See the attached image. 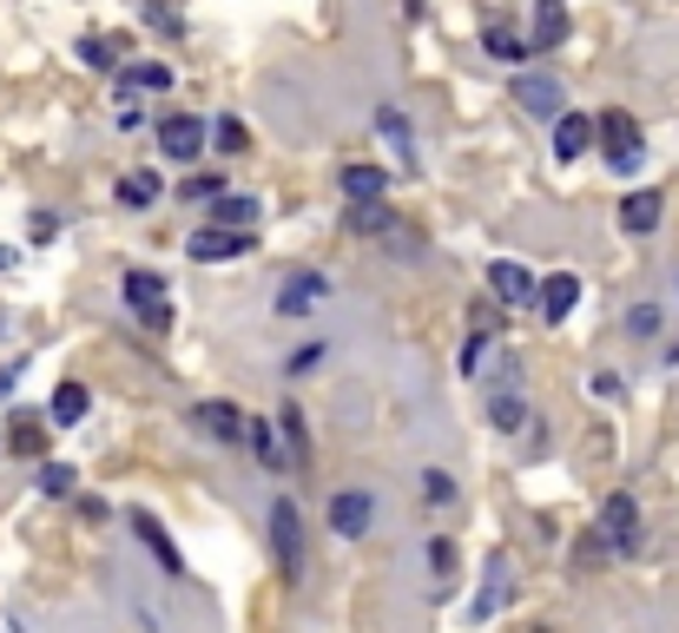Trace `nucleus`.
Wrapping results in <instances>:
<instances>
[{"instance_id": "473e14b6", "label": "nucleus", "mask_w": 679, "mask_h": 633, "mask_svg": "<svg viewBox=\"0 0 679 633\" xmlns=\"http://www.w3.org/2000/svg\"><path fill=\"white\" fill-rule=\"evenodd\" d=\"M627 330H634V337H654V330H660V304H634V310H627Z\"/></svg>"}, {"instance_id": "4be33fe9", "label": "nucleus", "mask_w": 679, "mask_h": 633, "mask_svg": "<svg viewBox=\"0 0 679 633\" xmlns=\"http://www.w3.org/2000/svg\"><path fill=\"white\" fill-rule=\"evenodd\" d=\"M343 192H350V198H383V192H390V172H376V165H343Z\"/></svg>"}, {"instance_id": "dca6fc26", "label": "nucleus", "mask_w": 679, "mask_h": 633, "mask_svg": "<svg viewBox=\"0 0 679 633\" xmlns=\"http://www.w3.org/2000/svg\"><path fill=\"white\" fill-rule=\"evenodd\" d=\"M317 297H324V277H317V271H304V277H291V284L277 291V317H304Z\"/></svg>"}, {"instance_id": "20e7f679", "label": "nucleus", "mask_w": 679, "mask_h": 633, "mask_svg": "<svg viewBox=\"0 0 679 633\" xmlns=\"http://www.w3.org/2000/svg\"><path fill=\"white\" fill-rule=\"evenodd\" d=\"M601 542H607L614 555H634V548H640V502H634V495H607V509H601Z\"/></svg>"}, {"instance_id": "5701e85b", "label": "nucleus", "mask_w": 679, "mask_h": 633, "mask_svg": "<svg viewBox=\"0 0 679 633\" xmlns=\"http://www.w3.org/2000/svg\"><path fill=\"white\" fill-rule=\"evenodd\" d=\"M73 53H79V59H86L92 73H112V66H119V40H106V33H86V40H79Z\"/></svg>"}, {"instance_id": "e433bc0d", "label": "nucleus", "mask_w": 679, "mask_h": 633, "mask_svg": "<svg viewBox=\"0 0 679 633\" xmlns=\"http://www.w3.org/2000/svg\"><path fill=\"white\" fill-rule=\"evenodd\" d=\"M7 264H13V258H7V251H0V271H7Z\"/></svg>"}, {"instance_id": "c9c22d12", "label": "nucleus", "mask_w": 679, "mask_h": 633, "mask_svg": "<svg viewBox=\"0 0 679 633\" xmlns=\"http://www.w3.org/2000/svg\"><path fill=\"white\" fill-rule=\"evenodd\" d=\"M310 363H324V343H310V350H297V357H291V363H284V370H291V376H304V370H310Z\"/></svg>"}, {"instance_id": "aec40b11", "label": "nucleus", "mask_w": 679, "mask_h": 633, "mask_svg": "<svg viewBox=\"0 0 679 633\" xmlns=\"http://www.w3.org/2000/svg\"><path fill=\"white\" fill-rule=\"evenodd\" d=\"M119 205H125V211L158 205V172H125V178H119Z\"/></svg>"}, {"instance_id": "7ed1b4c3", "label": "nucleus", "mask_w": 679, "mask_h": 633, "mask_svg": "<svg viewBox=\"0 0 679 633\" xmlns=\"http://www.w3.org/2000/svg\"><path fill=\"white\" fill-rule=\"evenodd\" d=\"M119 291H125V304L139 310V324H145V330H172V297H165V284H158L152 271H125V284H119Z\"/></svg>"}, {"instance_id": "9d476101", "label": "nucleus", "mask_w": 679, "mask_h": 633, "mask_svg": "<svg viewBox=\"0 0 679 633\" xmlns=\"http://www.w3.org/2000/svg\"><path fill=\"white\" fill-rule=\"evenodd\" d=\"M588 152H594V119L561 106V112H555V159L568 165V159H588Z\"/></svg>"}, {"instance_id": "412c9836", "label": "nucleus", "mask_w": 679, "mask_h": 633, "mask_svg": "<svg viewBox=\"0 0 679 633\" xmlns=\"http://www.w3.org/2000/svg\"><path fill=\"white\" fill-rule=\"evenodd\" d=\"M7 449L33 462V456L46 449V423H40V416H13V429H7Z\"/></svg>"}, {"instance_id": "cd10ccee", "label": "nucleus", "mask_w": 679, "mask_h": 633, "mask_svg": "<svg viewBox=\"0 0 679 633\" xmlns=\"http://www.w3.org/2000/svg\"><path fill=\"white\" fill-rule=\"evenodd\" d=\"M218 192H224V185H218L211 172H185V185H178V198H185V205H211Z\"/></svg>"}, {"instance_id": "b1692460", "label": "nucleus", "mask_w": 679, "mask_h": 633, "mask_svg": "<svg viewBox=\"0 0 679 633\" xmlns=\"http://www.w3.org/2000/svg\"><path fill=\"white\" fill-rule=\"evenodd\" d=\"M376 132H383V139L403 152V165L416 159V139H409V119H403V112H390V106H383V112H376Z\"/></svg>"}, {"instance_id": "2eb2a0df", "label": "nucleus", "mask_w": 679, "mask_h": 633, "mask_svg": "<svg viewBox=\"0 0 679 633\" xmlns=\"http://www.w3.org/2000/svg\"><path fill=\"white\" fill-rule=\"evenodd\" d=\"M568 40V7L561 0H535V53H555Z\"/></svg>"}, {"instance_id": "393cba45", "label": "nucleus", "mask_w": 679, "mask_h": 633, "mask_svg": "<svg viewBox=\"0 0 679 633\" xmlns=\"http://www.w3.org/2000/svg\"><path fill=\"white\" fill-rule=\"evenodd\" d=\"M350 231H390V205L383 198H350Z\"/></svg>"}, {"instance_id": "9b49d317", "label": "nucleus", "mask_w": 679, "mask_h": 633, "mask_svg": "<svg viewBox=\"0 0 679 633\" xmlns=\"http://www.w3.org/2000/svg\"><path fill=\"white\" fill-rule=\"evenodd\" d=\"M535 304H541V317H555V324H561V317L581 304V277H574V271H555L548 284H535Z\"/></svg>"}, {"instance_id": "2f4dec72", "label": "nucleus", "mask_w": 679, "mask_h": 633, "mask_svg": "<svg viewBox=\"0 0 679 633\" xmlns=\"http://www.w3.org/2000/svg\"><path fill=\"white\" fill-rule=\"evenodd\" d=\"M40 489L46 495H73V469L66 462H40Z\"/></svg>"}, {"instance_id": "4468645a", "label": "nucleus", "mask_w": 679, "mask_h": 633, "mask_svg": "<svg viewBox=\"0 0 679 633\" xmlns=\"http://www.w3.org/2000/svg\"><path fill=\"white\" fill-rule=\"evenodd\" d=\"M132 535H139V542H145V548H152V561H158V568H165V575H172V581H178V575H185V561H178V548H172V542H165V528H158V522H152V515H132Z\"/></svg>"}, {"instance_id": "f704fd0d", "label": "nucleus", "mask_w": 679, "mask_h": 633, "mask_svg": "<svg viewBox=\"0 0 679 633\" xmlns=\"http://www.w3.org/2000/svg\"><path fill=\"white\" fill-rule=\"evenodd\" d=\"M429 568H436L442 581L456 575V542H449V535H436V542H429Z\"/></svg>"}, {"instance_id": "39448f33", "label": "nucleus", "mask_w": 679, "mask_h": 633, "mask_svg": "<svg viewBox=\"0 0 679 633\" xmlns=\"http://www.w3.org/2000/svg\"><path fill=\"white\" fill-rule=\"evenodd\" d=\"M370 522H376V502H370V489H337V495H330V528H337L343 542L370 535Z\"/></svg>"}, {"instance_id": "c756f323", "label": "nucleus", "mask_w": 679, "mask_h": 633, "mask_svg": "<svg viewBox=\"0 0 679 633\" xmlns=\"http://www.w3.org/2000/svg\"><path fill=\"white\" fill-rule=\"evenodd\" d=\"M211 139H218V152H244V145H251L244 119H218V132H211Z\"/></svg>"}, {"instance_id": "bb28decb", "label": "nucleus", "mask_w": 679, "mask_h": 633, "mask_svg": "<svg viewBox=\"0 0 679 633\" xmlns=\"http://www.w3.org/2000/svg\"><path fill=\"white\" fill-rule=\"evenodd\" d=\"M86 416V383H59L53 390V423H79Z\"/></svg>"}, {"instance_id": "0eeeda50", "label": "nucleus", "mask_w": 679, "mask_h": 633, "mask_svg": "<svg viewBox=\"0 0 679 633\" xmlns=\"http://www.w3.org/2000/svg\"><path fill=\"white\" fill-rule=\"evenodd\" d=\"M191 423H198L211 443H244V410H238V403H224V396L191 403Z\"/></svg>"}, {"instance_id": "72a5a7b5", "label": "nucleus", "mask_w": 679, "mask_h": 633, "mask_svg": "<svg viewBox=\"0 0 679 633\" xmlns=\"http://www.w3.org/2000/svg\"><path fill=\"white\" fill-rule=\"evenodd\" d=\"M423 495H429V502L442 509V502H456V482H449L442 469H423Z\"/></svg>"}, {"instance_id": "423d86ee", "label": "nucleus", "mask_w": 679, "mask_h": 633, "mask_svg": "<svg viewBox=\"0 0 679 633\" xmlns=\"http://www.w3.org/2000/svg\"><path fill=\"white\" fill-rule=\"evenodd\" d=\"M158 152H165V159H178V165H191V159L205 152V125H198L191 112H172V119H158Z\"/></svg>"}, {"instance_id": "f257e3e1", "label": "nucleus", "mask_w": 679, "mask_h": 633, "mask_svg": "<svg viewBox=\"0 0 679 633\" xmlns=\"http://www.w3.org/2000/svg\"><path fill=\"white\" fill-rule=\"evenodd\" d=\"M271 548H277V575L297 588V581H304V515H297L291 495L271 502Z\"/></svg>"}, {"instance_id": "6ab92c4d", "label": "nucleus", "mask_w": 679, "mask_h": 633, "mask_svg": "<svg viewBox=\"0 0 679 633\" xmlns=\"http://www.w3.org/2000/svg\"><path fill=\"white\" fill-rule=\"evenodd\" d=\"M482 46H489V53H495L502 66H515V59H528V46H522V33H515V26H502V20H489V26H482Z\"/></svg>"}, {"instance_id": "6e6552de", "label": "nucleus", "mask_w": 679, "mask_h": 633, "mask_svg": "<svg viewBox=\"0 0 679 633\" xmlns=\"http://www.w3.org/2000/svg\"><path fill=\"white\" fill-rule=\"evenodd\" d=\"M198 264H218V258H244L251 251V231H231V225H205V231H191V244H185Z\"/></svg>"}, {"instance_id": "f03ea898", "label": "nucleus", "mask_w": 679, "mask_h": 633, "mask_svg": "<svg viewBox=\"0 0 679 633\" xmlns=\"http://www.w3.org/2000/svg\"><path fill=\"white\" fill-rule=\"evenodd\" d=\"M594 139H601V152H607V165H614V172H640V159H647V139H640V125H634L627 112H607V119H594Z\"/></svg>"}, {"instance_id": "a878e982", "label": "nucleus", "mask_w": 679, "mask_h": 633, "mask_svg": "<svg viewBox=\"0 0 679 633\" xmlns=\"http://www.w3.org/2000/svg\"><path fill=\"white\" fill-rule=\"evenodd\" d=\"M119 86H125V92H132V86H145V92H165V86H172V73H165L158 59H145V66H125V73H119Z\"/></svg>"}, {"instance_id": "1a4fd4ad", "label": "nucleus", "mask_w": 679, "mask_h": 633, "mask_svg": "<svg viewBox=\"0 0 679 633\" xmlns=\"http://www.w3.org/2000/svg\"><path fill=\"white\" fill-rule=\"evenodd\" d=\"M515 106L535 112V119H555L568 99H561V79H548V73H522V79H515Z\"/></svg>"}, {"instance_id": "c85d7f7f", "label": "nucleus", "mask_w": 679, "mask_h": 633, "mask_svg": "<svg viewBox=\"0 0 679 633\" xmlns=\"http://www.w3.org/2000/svg\"><path fill=\"white\" fill-rule=\"evenodd\" d=\"M489 423H495V429H522V423H528V403H522V396H495V403H489Z\"/></svg>"}, {"instance_id": "f8f14e48", "label": "nucleus", "mask_w": 679, "mask_h": 633, "mask_svg": "<svg viewBox=\"0 0 679 633\" xmlns=\"http://www.w3.org/2000/svg\"><path fill=\"white\" fill-rule=\"evenodd\" d=\"M489 291H495L502 304H528V297H535V277H528V264L502 258V264H489Z\"/></svg>"}, {"instance_id": "ddd939ff", "label": "nucleus", "mask_w": 679, "mask_h": 633, "mask_svg": "<svg viewBox=\"0 0 679 633\" xmlns=\"http://www.w3.org/2000/svg\"><path fill=\"white\" fill-rule=\"evenodd\" d=\"M660 211H667L660 192H627V198H621V225H627L634 238H647V231L660 225Z\"/></svg>"}, {"instance_id": "7c9ffc66", "label": "nucleus", "mask_w": 679, "mask_h": 633, "mask_svg": "<svg viewBox=\"0 0 679 633\" xmlns=\"http://www.w3.org/2000/svg\"><path fill=\"white\" fill-rule=\"evenodd\" d=\"M277 423H284V443H291V456L304 462V449H310V436H304V416H297V410H277Z\"/></svg>"}, {"instance_id": "a211bd4d", "label": "nucleus", "mask_w": 679, "mask_h": 633, "mask_svg": "<svg viewBox=\"0 0 679 633\" xmlns=\"http://www.w3.org/2000/svg\"><path fill=\"white\" fill-rule=\"evenodd\" d=\"M508 588H515V581H508V555H495V561H489V588H482L475 614H482V621H495V614H502V601H508Z\"/></svg>"}, {"instance_id": "f3484780", "label": "nucleus", "mask_w": 679, "mask_h": 633, "mask_svg": "<svg viewBox=\"0 0 679 633\" xmlns=\"http://www.w3.org/2000/svg\"><path fill=\"white\" fill-rule=\"evenodd\" d=\"M211 225L251 231V225H258V198H231V192H218V198H211Z\"/></svg>"}]
</instances>
